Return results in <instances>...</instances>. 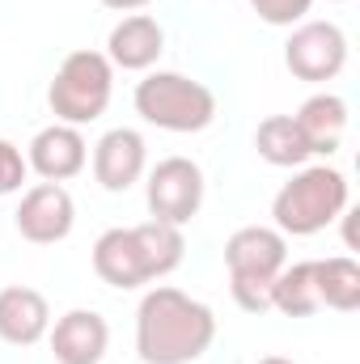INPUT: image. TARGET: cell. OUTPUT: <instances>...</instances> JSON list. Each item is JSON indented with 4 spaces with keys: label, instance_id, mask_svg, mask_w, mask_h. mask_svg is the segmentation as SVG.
<instances>
[{
    "label": "cell",
    "instance_id": "3",
    "mask_svg": "<svg viewBox=\"0 0 360 364\" xmlns=\"http://www.w3.org/2000/svg\"><path fill=\"white\" fill-rule=\"evenodd\" d=\"M352 203L348 174L335 166H301L271 199V220L284 237H314L335 225Z\"/></svg>",
    "mask_w": 360,
    "mask_h": 364
},
{
    "label": "cell",
    "instance_id": "1",
    "mask_svg": "<svg viewBox=\"0 0 360 364\" xmlns=\"http://www.w3.org/2000/svg\"><path fill=\"white\" fill-rule=\"evenodd\" d=\"M216 339V314L191 292L157 284L136 309V356L144 364H195Z\"/></svg>",
    "mask_w": 360,
    "mask_h": 364
},
{
    "label": "cell",
    "instance_id": "13",
    "mask_svg": "<svg viewBox=\"0 0 360 364\" xmlns=\"http://www.w3.org/2000/svg\"><path fill=\"white\" fill-rule=\"evenodd\" d=\"M55 364H102L110 348V326L97 309H68L47 331Z\"/></svg>",
    "mask_w": 360,
    "mask_h": 364
},
{
    "label": "cell",
    "instance_id": "22",
    "mask_svg": "<svg viewBox=\"0 0 360 364\" xmlns=\"http://www.w3.org/2000/svg\"><path fill=\"white\" fill-rule=\"evenodd\" d=\"M259 364H297V360H288V356H263Z\"/></svg>",
    "mask_w": 360,
    "mask_h": 364
},
{
    "label": "cell",
    "instance_id": "20",
    "mask_svg": "<svg viewBox=\"0 0 360 364\" xmlns=\"http://www.w3.org/2000/svg\"><path fill=\"white\" fill-rule=\"evenodd\" d=\"M26 174H30V166H26L21 149H17L13 140H4V136H0V195H13V191H21Z\"/></svg>",
    "mask_w": 360,
    "mask_h": 364
},
{
    "label": "cell",
    "instance_id": "9",
    "mask_svg": "<svg viewBox=\"0 0 360 364\" xmlns=\"http://www.w3.org/2000/svg\"><path fill=\"white\" fill-rule=\"evenodd\" d=\"M13 225H17V233H21L26 242H34V246H55V242H64V237L73 233V225H77V203H73V195H68L64 182H34V186L21 195V203H17V212H13Z\"/></svg>",
    "mask_w": 360,
    "mask_h": 364
},
{
    "label": "cell",
    "instance_id": "10",
    "mask_svg": "<svg viewBox=\"0 0 360 364\" xmlns=\"http://www.w3.org/2000/svg\"><path fill=\"white\" fill-rule=\"evenodd\" d=\"M149 170V144L136 127H110L97 144H93V178L102 191L119 195L132 191Z\"/></svg>",
    "mask_w": 360,
    "mask_h": 364
},
{
    "label": "cell",
    "instance_id": "18",
    "mask_svg": "<svg viewBox=\"0 0 360 364\" xmlns=\"http://www.w3.org/2000/svg\"><path fill=\"white\" fill-rule=\"evenodd\" d=\"M271 309H280L284 318H309L322 309L318 301V279H314V259L305 263H284V272L271 284Z\"/></svg>",
    "mask_w": 360,
    "mask_h": 364
},
{
    "label": "cell",
    "instance_id": "6",
    "mask_svg": "<svg viewBox=\"0 0 360 364\" xmlns=\"http://www.w3.org/2000/svg\"><path fill=\"white\" fill-rule=\"evenodd\" d=\"M132 102L144 123H153L162 132H179V136L203 132L216 119V93L182 73H149L136 85Z\"/></svg>",
    "mask_w": 360,
    "mask_h": 364
},
{
    "label": "cell",
    "instance_id": "16",
    "mask_svg": "<svg viewBox=\"0 0 360 364\" xmlns=\"http://www.w3.org/2000/svg\"><path fill=\"white\" fill-rule=\"evenodd\" d=\"M255 149L268 166H280V170H301L314 157L292 114H268L255 132Z\"/></svg>",
    "mask_w": 360,
    "mask_h": 364
},
{
    "label": "cell",
    "instance_id": "15",
    "mask_svg": "<svg viewBox=\"0 0 360 364\" xmlns=\"http://www.w3.org/2000/svg\"><path fill=\"white\" fill-rule=\"evenodd\" d=\"M297 127L314 157H331L348 136V102L339 93H314L297 106Z\"/></svg>",
    "mask_w": 360,
    "mask_h": 364
},
{
    "label": "cell",
    "instance_id": "19",
    "mask_svg": "<svg viewBox=\"0 0 360 364\" xmlns=\"http://www.w3.org/2000/svg\"><path fill=\"white\" fill-rule=\"evenodd\" d=\"M309 4H314V0H250V9H255L268 26H297V21H305Z\"/></svg>",
    "mask_w": 360,
    "mask_h": 364
},
{
    "label": "cell",
    "instance_id": "2",
    "mask_svg": "<svg viewBox=\"0 0 360 364\" xmlns=\"http://www.w3.org/2000/svg\"><path fill=\"white\" fill-rule=\"evenodd\" d=\"M182 255H186V237L179 225L144 220V225L106 229L93 242V272L102 284L132 292V288H144L153 279H166L170 272H179Z\"/></svg>",
    "mask_w": 360,
    "mask_h": 364
},
{
    "label": "cell",
    "instance_id": "21",
    "mask_svg": "<svg viewBox=\"0 0 360 364\" xmlns=\"http://www.w3.org/2000/svg\"><path fill=\"white\" fill-rule=\"evenodd\" d=\"M106 9H115V13H136V9H144V4H153V0H102Z\"/></svg>",
    "mask_w": 360,
    "mask_h": 364
},
{
    "label": "cell",
    "instance_id": "14",
    "mask_svg": "<svg viewBox=\"0 0 360 364\" xmlns=\"http://www.w3.org/2000/svg\"><path fill=\"white\" fill-rule=\"evenodd\" d=\"M51 331V305L38 288L9 284L0 288V339L9 348H34Z\"/></svg>",
    "mask_w": 360,
    "mask_h": 364
},
{
    "label": "cell",
    "instance_id": "4",
    "mask_svg": "<svg viewBox=\"0 0 360 364\" xmlns=\"http://www.w3.org/2000/svg\"><path fill=\"white\" fill-rule=\"evenodd\" d=\"M288 263V237L275 225H242L225 242V267L233 301L246 314H268L271 309V284Z\"/></svg>",
    "mask_w": 360,
    "mask_h": 364
},
{
    "label": "cell",
    "instance_id": "17",
    "mask_svg": "<svg viewBox=\"0 0 360 364\" xmlns=\"http://www.w3.org/2000/svg\"><path fill=\"white\" fill-rule=\"evenodd\" d=\"M314 279H318L322 309H339V314H356L360 309V263L352 255L314 259Z\"/></svg>",
    "mask_w": 360,
    "mask_h": 364
},
{
    "label": "cell",
    "instance_id": "11",
    "mask_svg": "<svg viewBox=\"0 0 360 364\" xmlns=\"http://www.w3.org/2000/svg\"><path fill=\"white\" fill-rule=\"evenodd\" d=\"M166 51V30L157 17L149 13H127L123 21L110 26L106 34V60L110 68H123V73H149Z\"/></svg>",
    "mask_w": 360,
    "mask_h": 364
},
{
    "label": "cell",
    "instance_id": "7",
    "mask_svg": "<svg viewBox=\"0 0 360 364\" xmlns=\"http://www.w3.org/2000/svg\"><path fill=\"white\" fill-rule=\"evenodd\" d=\"M203 170L191 161V157H162L153 170H149V182H144V203L153 212V220H166V225H186L199 216L203 208Z\"/></svg>",
    "mask_w": 360,
    "mask_h": 364
},
{
    "label": "cell",
    "instance_id": "8",
    "mask_svg": "<svg viewBox=\"0 0 360 364\" xmlns=\"http://www.w3.org/2000/svg\"><path fill=\"white\" fill-rule=\"evenodd\" d=\"M348 64V34L335 21H297L284 43V68L297 81H335Z\"/></svg>",
    "mask_w": 360,
    "mask_h": 364
},
{
    "label": "cell",
    "instance_id": "23",
    "mask_svg": "<svg viewBox=\"0 0 360 364\" xmlns=\"http://www.w3.org/2000/svg\"><path fill=\"white\" fill-rule=\"evenodd\" d=\"M335 4H348V0H335Z\"/></svg>",
    "mask_w": 360,
    "mask_h": 364
},
{
    "label": "cell",
    "instance_id": "12",
    "mask_svg": "<svg viewBox=\"0 0 360 364\" xmlns=\"http://www.w3.org/2000/svg\"><path fill=\"white\" fill-rule=\"evenodd\" d=\"M85 161H90V144H85L81 127H68V123H51V127L34 132L30 153H26V166L43 182L77 178L85 170Z\"/></svg>",
    "mask_w": 360,
    "mask_h": 364
},
{
    "label": "cell",
    "instance_id": "5",
    "mask_svg": "<svg viewBox=\"0 0 360 364\" xmlns=\"http://www.w3.org/2000/svg\"><path fill=\"white\" fill-rule=\"evenodd\" d=\"M110 93H115V68L102 51H68L64 64L55 68L51 85H47V106L55 114V123H68V127H85L93 119L106 114L110 106Z\"/></svg>",
    "mask_w": 360,
    "mask_h": 364
}]
</instances>
